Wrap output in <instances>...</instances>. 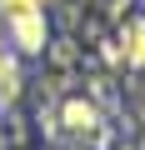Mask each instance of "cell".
Wrapping results in <instances>:
<instances>
[{
	"label": "cell",
	"instance_id": "3957f363",
	"mask_svg": "<svg viewBox=\"0 0 145 150\" xmlns=\"http://www.w3.org/2000/svg\"><path fill=\"white\" fill-rule=\"evenodd\" d=\"M130 60H145V25L130 30Z\"/></svg>",
	"mask_w": 145,
	"mask_h": 150
},
{
	"label": "cell",
	"instance_id": "7a4b0ae2",
	"mask_svg": "<svg viewBox=\"0 0 145 150\" xmlns=\"http://www.w3.org/2000/svg\"><path fill=\"white\" fill-rule=\"evenodd\" d=\"M65 125H70V130H90V125H95V110L80 105V100H70V105H65Z\"/></svg>",
	"mask_w": 145,
	"mask_h": 150
},
{
	"label": "cell",
	"instance_id": "277c9868",
	"mask_svg": "<svg viewBox=\"0 0 145 150\" xmlns=\"http://www.w3.org/2000/svg\"><path fill=\"white\" fill-rule=\"evenodd\" d=\"M0 90H10V65H5V55H0Z\"/></svg>",
	"mask_w": 145,
	"mask_h": 150
},
{
	"label": "cell",
	"instance_id": "6da1fadb",
	"mask_svg": "<svg viewBox=\"0 0 145 150\" xmlns=\"http://www.w3.org/2000/svg\"><path fill=\"white\" fill-rule=\"evenodd\" d=\"M0 10H5V25H10L20 50H40L45 45V15H40L35 0H0Z\"/></svg>",
	"mask_w": 145,
	"mask_h": 150
}]
</instances>
